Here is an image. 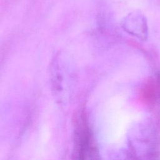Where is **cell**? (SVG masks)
<instances>
[{
	"label": "cell",
	"instance_id": "obj_1",
	"mask_svg": "<svg viewBox=\"0 0 160 160\" xmlns=\"http://www.w3.org/2000/svg\"><path fill=\"white\" fill-rule=\"evenodd\" d=\"M122 26L129 34L141 40H145L148 38L147 21L141 12H133L129 14L122 20Z\"/></svg>",
	"mask_w": 160,
	"mask_h": 160
},
{
	"label": "cell",
	"instance_id": "obj_2",
	"mask_svg": "<svg viewBox=\"0 0 160 160\" xmlns=\"http://www.w3.org/2000/svg\"><path fill=\"white\" fill-rule=\"evenodd\" d=\"M76 138V155L79 158H87L95 152L94 146L89 129L84 124L81 126Z\"/></svg>",
	"mask_w": 160,
	"mask_h": 160
},
{
	"label": "cell",
	"instance_id": "obj_3",
	"mask_svg": "<svg viewBox=\"0 0 160 160\" xmlns=\"http://www.w3.org/2000/svg\"><path fill=\"white\" fill-rule=\"evenodd\" d=\"M142 96L148 101H154L160 98V73L149 80L142 89Z\"/></svg>",
	"mask_w": 160,
	"mask_h": 160
}]
</instances>
